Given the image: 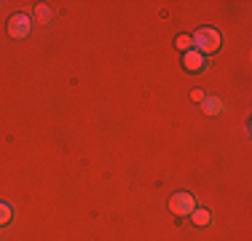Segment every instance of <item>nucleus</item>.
I'll return each mask as SVG.
<instances>
[{"instance_id":"f257e3e1","label":"nucleus","mask_w":252,"mask_h":241,"mask_svg":"<svg viewBox=\"0 0 252 241\" xmlns=\"http://www.w3.org/2000/svg\"><path fill=\"white\" fill-rule=\"evenodd\" d=\"M190 38H193V46H196L193 51H199L201 57L204 54H215L220 48V43H223V40H220V32L215 27H199Z\"/></svg>"},{"instance_id":"f03ea898","label":"nucleus","mask_w":252,"mask_h":241,"mask_svg":"<svg viewBox=\"0 0 252 241\" xmlns=\"http://www.w3.org/2000/svg\"><path fill=\"white\" fill-rule=\"evenodd\" d=\"M169 209H172V214H177V217H188L196 209L193 193H175V196L169 198Z\"/></svg>"},{"instance_id":"7ed1b4c3","label":"nucleus","mask_w":252,"mask_h":241,"mask_svg":"<svg viewBox=\"0 0 252 241\" xmlns=\"http://www.w3.org/2000/svg\"><path fill=\"white\" fill-rule=\"evenodd\" d=\"M30 30H32V22H30L27 14H14L8 19V35H11V38L22 40V38H27V35H30Z\"/></svg>"},{"instance_id":"20e7f679","label":"nucleus","mask_w":252,"mask_h":241,"mask_svg":"<svg viewBox=\"0 0 252 241\" xmlns=\"http://www.w3.org/2000/svg\"><path fill=\"white\" fill-rule=\"evenodd\" d=\"M183 67L188 70V72H201L204 70V57H201L199 51H193V48H190V51L183 54Z\"/></svg>"},{"instance_id":"39448f33","label":"nucleus","mask_w":252,"mask_h":241,"mask_svg":"<svg viewBox=\"0 0 252 241\" xmlns=\"http://www.w3.org/2000/svg\"><path fill=\"white\" fill-rule=\"evenodd\" d=\"M190 217H193V225H199V228L209 225V220H212V214H209L207 209H193V212H190Z\"/></svg>"},{"instance_id":"423d86ee","label":"nucleus","mask_w":252,"mask_h":241,"mask_svg":"<svg viewBox=\"0 0 252 241\" xmlns=\"http://www.w3.org/2000/svg\"><path fill=\"white\" fill-rule=\"evenodd\" d=\"M220 110H223V102L220 99H204V113L207 116H220Z\"/></svg>"},{"instance_id":"0eeeda50","label":"nucleus","mask_w":252,"mask_h":241,"mask_svg":"<svg viewBox=\"0 0 252 241\" xmlns=\"http://www.w3.org/2000/svg\"><path fill=\"white\" fill-rule=\"evenodd\" d=\"M8 222H11V207L5 201H0V228L8 225Z\"/></svg>"},{"instance_id":"6e6552de","label":"nucleus","mask_w":252,"mask_h":241,"mask_svg":"<svg viewBox=\"0 0 252 241\" xmlns=\"http://www.w3.org/2000/svg\"><path fill=\"white\" fill-rule=\"evenodd\" d=\"M35 16H38L40 22H49L51 19V8H49V5H43V3L35 5Z\"/></svg>"},{"instance_id":"1a4fd4ad","label":"nucleus","mask_w":252,"mask_h":241,"mask_svg":"<svg viewBox=\"0 0 252 241\" xmlns=\"http://www.w3.org/2000/svg\"><path fill=\"white\" fill-rule=\"evenodd\" d=\"M177 48L190 51V48H193V38H190V35H180V38H177Z\"/></svg>"},{"instance_id":"9d476101","label":"nucleus","mask_w":252,"mask_h":241,"mask_svg":"<svg viewBox=\"0 0 252 241\" xmlns=\"http://www.w3.org/2000/svg\"><path fill=\"white\" fill-rule=\"evenodd\" d=\"M190 99H193V102H204L207 96H204V91H199V89H193V91H190Z\"/></svg>"}]
</instances>
